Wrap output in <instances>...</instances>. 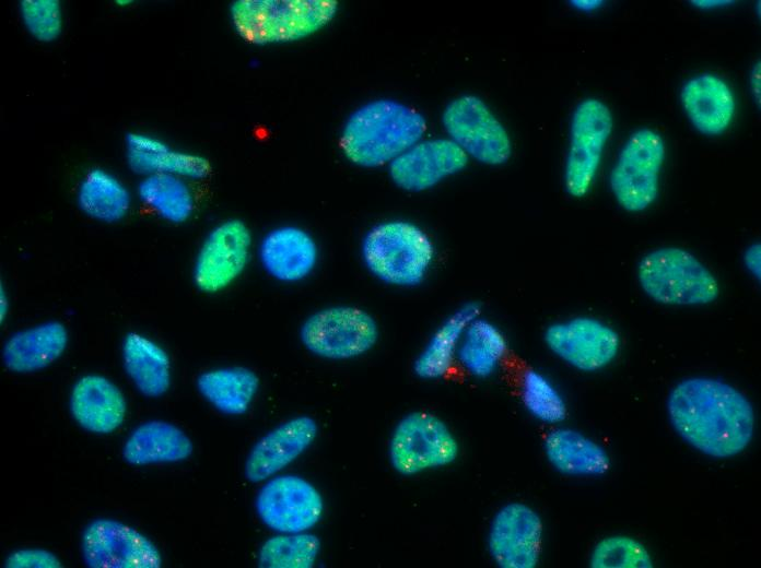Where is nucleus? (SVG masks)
I'll use <instances>...</instances> for the list:
<instances>
[{
  "instance_id": "nucleus-27",
  "label": "nucleus",
  "mask_w": 761,
  "mask_h": 568,
  "mask_svg": "<svg viewBox=\"0 0 761 568\" xmlns=\"http://www.w3.org/2000/svg\"><path fill=\"white\" fill-rule=\"evenodd\" d=\"M126 375L136 389L147 398H159L172 382L171 358L153 340L138 333H128L121 347Z\"/></svg>"
},
{
  "instance_id": "nucleus-32",
  "label": "nucleus",
  "mask_w": 761,
  "mask_h": 568,
  "mask_svg": "<svg viewBox=\"0 0 761 568\" xmlns=\"http://www.w3.org/2000/svg\"><path fill=\"white\" fill-rule=\"evenodd\" d=\"M520 400L526 411L537 421L555 425L564 421L566 402L545 374L537 369H527L520 379Z\"/></svg>"
},
{
  "instance_id": "nucleus-26",
  "label": "nucleus",
  "mask_w": 761,
  "mask_h": 568,
  "mask_svg": "<svg viewBox=\"0 0 761 568\" xmlns=\"http://www.w3.org/2000/svg\"><path fill=\"white\" fill-rule=\"evenodd\" d=\"M507 352L508 342L504 332L480 313L463 333L456 365L471 378L488 379L500 370Z\"/></svg>"
},
{
  "instance_id": "nucleus-6",
  "label": "nucleus",
  "mask_w": 761,
  "mask_h": 568,
  "mask_svg": "<svg viewBox=\"0 0 761 568\" xmlns=\"http://www.w3.org/2000/svg\"><path fill=\"white\" fill-rule=\"evenodd\" d=\"M459 452V441L449 425L428 411L405 415L395 426L388 443L390 464L403 476L449 466Z\"/></svg>"
},
{
  "instance_id": "nucleus-40",
  "label": "nucleus",
  "mask_w": 761,
  "mask_h": 568,
  "mask_svg": "<svg viewBox=\"0 0 761 568\" xmlns=\"http://www.w3.org/2000/svg\"><path fill=\"white\" fill-rule=\"evenodd\" d=\"M695 7L702 8V9H709V8H714V7H719L724 4L730 3V1H712V0H696V1H691Z\"/></svg>"
},
{
  "instance_id": "nucleus-2",
  "label": "nucleus",
  "mask_w": 761,
  "mask_h": 568,
  "mask_svg": "<svg viewBox=\"0 0 761 568\" xmlns=\"http://www.w3.org/2000/svg\"><path fill=\"white\" fill-rule=\"evenodd\" d=\"M426 130L423 116L393 99L372 100L353 111L343 126L340 146L355 166L389 165L419 142Z\"/></svg>"
},
{
  "instance_id": "nucleus-36",
  "label": "nucleus",
  "mask_w": 761,
  "mask_h": 568,
  "mask_svg": "<svg viewBox=\"0 0 761 568\" xmlns=\"http://www.w3.org/2000/svg\"><path fill=\"white\" fill-rule=\"evenodd\" d=\"M744 265L747 272L754 279H760L761 275V246L760 242H753L744 252Z\"/></svg>"
},
{
  "instance_id": "nucleus-22",
  "label": "nucleus",
  "mask_w": 761,
  "mask_h": 568,
  "mask_svg": "<svg viewBox=\"0 0 761 568\" xmlns=\"http://www.w3.org/2000/svg\"><path fill=\"white\" fill-rule=\"evenodd\" d=\"M67 345L66 327L59 321H45L12 333L2 346V362L16 374L39 371L57 360Z\"/></svg>"
},
{
  "instance_id": "nucleus-10",
  "label": "nucleus",
  "mask_w": 761,
  "mask_h": 568,
  "mask_svg": "<svg viewBox=\"0 0 761 568\" xmlns=\"http://www.w3.org/2000/svg\"><path fill=\"white\" fill-rule=\"evenodd\" d=\"M442 120L449 139L468 158L500 166L511 157L512 143L506 129L479 97L464 95L453 99L445 107Z\"/></svg>"
},
{
  "instance_id": "nucleus-18",
  "label": "nucleus",
  "mask_w": 761,
  "mask_h": 568,
  "mask_svg": "<svg viewBox=\"0 0 761 568\" xmlns=\"http://www.w3.org/2000/svg\"><path fill=\"white\" fill-rule=\"evenodd\" d=\"M317 431L315 419L301 415L267 433L247 455L244 468L247 481L259 483L276 475L313 443Z\"/></svg>"
},
{
  "instance_id": "nucleus-4",
  "label": "nucleus",
  "mask_w": 761,
  "mask_h": 568,
  "mask_svg": "<svg viewBox=\"0 0 761 568\" xmlns=\"http://www.w3.org/2000/svg\"><path fill=\"white\" fill-rule=\"evenodd\" d=\"M338 3L333 0H237L230 16L235 32L253 45L291 43L328 25Z\"/></svg>"
},
{
  "instance_id": "nucleus-30",
  "label": "nucleus",
  "mask_w": 761,
  "mask_h": 568,
  "mask_svg": "<svg viewBox=\"0 0 761 568\" xmlns=\"http://www.w3.org/2000/svg\"><path fill=\"white\" fill-rule=\"evenodd\" d=\"M137 192L145 208L171 224L187 222L195 211V196L188 180L175 175L144 176Z\"/></svg>"
},
{
  "instance_id": "nucleus-34",
  "label": "nucleus",
  "mask_w": 761,
  "mask_h": 568,
  "mask_svg": "<svg viewBox=\"0 0 761 568\" xmlns=\"http://www.w3.org/2000/svg\"><path fill=\"white\" fill-rule=\"evenodd\" d=\"M19 12L24 27L36 40L51 43L60 36L63 13L58 0H23Z\"/></svg>"
},
{
  "instance_id": "nucleus-23",
  "label": "nucleus",
  "mask_w": 761,
  "mask_h": 568,
  "mask_svg": "<svg viewBox=\"0 0 761 568\" xmlns=\"http://www.w3.org/2000/svg\"><path fill=\"white\" fill-rule=\"evenodd\" d=\"M543 451L551 466L567 476H598L610 468L604 447L573 428L551 429L543 439Z\"/></svg>"
},
{
  "instance_id": "nucleus-25",
  "label": "nucleus",
  "mask_w": 761,
  "mask_h": 568,
  "mask_svg": "<svg viewBox=\"0 0 761 568\" xmlns=\"http://www.w3.org/2000/svg\"><path fill=\"white\" fill-rule=\"evenodd\" d=\"M192 450L190 438L179 427L163 421H149L131 431L122 455L127 463L141 466L185 461Z\"/></svg>"
},
{
  "instance_id": "nucleus-12",
  "label": "nucleus",
  "mask_w": 761,
  "mask_h": 568,
  "mask_svg": "<svg viewBox=\"0 0 761 568\" xmlns=\"http://www.w3.org/2000/svg\"><path fill=\"white\" fill-rule=\"evenodd\" d=\"M543 340L554 356L584 372L607 367L618 356L621 345L620 336L611 326L590 316L551 323Z\"/></svg>"
},
{
  "instance_id": "nucleus-17",
  "label": "nucleus",
  "mask_w": 761,
  "mask_h": 568,
  "mask_svg": "<svg viewBox=\"0 0 761 568\" xmlns=\"http://www.w3.org/2000/svg\"><path fill=\"white\" fill-rule=\"evenodd\" d=\"M257 257L269 277L279 283L295 284L313 274L319 251L307 230L283 225L266 233L258 245Z\"/></svg>"
},
{
  "instance_id": "nucleus-38",
  "label": "nucleus",
  "mask_w": 761,
  "mask_h": 568,
  "mask_svg": "<svg viewBox=\"0 0 761 568\" xmlns=\"http://www.w3.org/2000/svg\"><path fill=\"white\" fill-rule=\"evenodd\" d=\"M571 3L579 10L589 11L600 7L602 2L599 0H574Z\"/></svg>"
},
{
  "instance_id": "nucleus-37",
  "label": "nucleus",
  "mask_w": 761,
  "mask_h": 568,
  "mask_svg": "<svg viewBox=\"0 0 761 568\" xmlns=\"http://www.w3.org/2000/svg\"><path fill=\"white\" fill-rule=\"evenodd\" d=\"M749 85H750L751 93H752V95H753V97H754V99H756V102H757V104H758V107L760 108V99H761V97H760V92H761V67H760V61H758V62L753 66L751 72H750Z\"/></svg>"
},
{
  "instance_id": "nucleus-41",
  "label": "nucleus",
  "mask_w": 761,
  "mask_h": 568,
  "mask_svg": "<svg viewBox=\"0 0 761 568\" xmlns=\"http://www.w3.org/2000/svg\"><path fill=\"white\" fill-rule=\"evenodd\" d=\"M116 3L118 7H128L132 3V1H130V0H117Z\"/></svg>"
},
{
  "instance_id": "nucleus-39",
  "label": "nucleus",
  "mask_w": 761,
  "mask_h": 568,
  "mask_svg": "<svg viewBox=\"0 0 761 568\" xmlns=\"http://www.w3.org/2000/svg\"><path fill=\"white\" fill-rule=\"evenodd\" d=\"M9 301L10 300H9L8 294L4 289V287L1 286V291H0V319H1V322H3L5 320L7 315L9 312V305H10Z\"/></svg>"
},
{
  "instance_id": "nucleus-24",
  "label": "nucleus",
  "mask_w": 761,
  "mask_h": 568,
  "mask_svg": "<svg viewBox=\"0 0 761 568\" xmlns=\"http://www.w3.org/2000/svg\"><path fill=\"white\" fill-rule=\"evenodd\" d=\"M481 313L477 303L461 304L432 332L413 362L414 374L423 380L445 377L456 365L463 333L468 323Z\"/></svg>"
},
{
  "instance_id": "nucleus-15",
  "label": "nucleus",
  "mask_w": 761,
  "mask_h": 568,
  "mask_svg": "<svg viewBox=\"0 0 761 568\" xmlns=\"http://www.w3.org/2000/svg\"><path fill=\"white\" fill-rule=\"evenodd\" d=\"M255 507L269 529L298 533L308 531L320 520L324 502L319 492L303 477L280 475L262 485Z\"/></svg>"
},
{
  "instance_id": "nucleus-16",
  "label": "nucleus",
  "mask_w": 761,
  "mask_h": 568,
  "mask_svg": "<svg viewBox=\"0 0 761 568\" xmlns=\"http://www.w3.org/2000/svg\"><path fill=\"white\" fill-rule=\"evenodd\" d=\"M468 159L450 139L420 140L395 158L388 171L398 188L422 192L460 173Z\"/></svg>"
},
{
  "instance_id": "nucleus-3",
  "label": "nucleus",
  "mask_w": 761,
  "mask_h": 568,
  "mask_svg": "<svg viewBox=\"0 0 761 568\" xmlns=\"http://www.w3.org/2000/svg\"><path fill=\"white\" fill-rule=\"evenodd\" d=\"M361 260L378 282L395 288H414L431 274L436 248L419 225L389 220L371 227L362 238Z\"/></svg>"
},
{
  "instance_id": "nucleus-9",
  "label": "nucleus",
  "mask_w": 761,
  "mask_h": 568,
  "mask_svg": "<svg viewBox=\"0 0 761 568\" xmlns=\"http://www.w3.org/2000/svg\"><path fill=\"white\" fill-rule=\"evenodd\" d=\"M612 126L609 107L597 98L584 99L574 109L563 174L571 197L583 198L589 192Z\"/></svg>"
},
{
  "instance_id": "nucleus-5",
  "label": "nucleus",
  "mask_w": 761,
  "mask_h": 568,
  "mask_svg": "<svg viewBox=\"0 0 761 568\" xmlns=\"http://www.w3.org/2000/svg\"><path fill=\"white\" fill-rule=\"evenodd\" d=\"M642 291L667 306H705L721 293L715 274L693 253L679 247L649 251L637 264Z\"/></svg>"
},
{
  "instance_id": "nucleus-14",
  "label": "nucleus",
  "mask_w": 761,
  "mask_h": 568,
  "mask_svg": "<svg viewBox=\"0 0 761 568\" xmlns=\"http://www.w3.org/2000/svg\"><path fill=\"white\" fill-rule=\"evenodd\" d=\"M543 523L530 506L511 501L493 514L487 534L491 559L501 568H535L540 559Z\"/></svg>"
},
{
  "instance_id": "nucleus-11",
  "label": "nucleus",
  "mask_w": 761,
  "mask_h": 568,
  "mask_svg": "<svg viewBox=\"0 0 761 568\" xmlns=\"http://www.w3.org/2000/svg\"><path fill=\"white\" fill-rule=\"evenodd\" d=\"M253 250V235L241 220L220 222L206 236L195 257L192 280L206 294H218L245 272Z\"/></svg>"
},
{
  "instance_id": "nucleus-19",
  "label": "nucleus",
  "mask_w": 761,
  "mask_h": 568,
  "mask_svg": "<svg viewBox=\"0 0 761 568\" xmlns=\"http://www.w3.org/2000/svg\"><path fill=\"white\" fill-rule=\"evenodd\" d=\"M69 407L74 421L94 434H110L125 421L127 401L122 391L108 378L90 374L73 384Z\"/></svg>"
},
{
  "instance_id": "nucleus-33",
  "label": "nucleus",
  "mask_w": 761,
  "mask_h": 568,
  "mask_svg": "<svg viewBox=\"0 0 761 568\" xmlns=\"http://www.w3.org/2000/svg\"><path fill=\"white\" fill-rule=\"evenodd\" d=\"M589 565L593 568H651L653 560L648 551L637 540L613 535L596 544Z\"/></svg>"
},
{
  "instance_id": "nucleus-35",
  "label": "nucleus",
  "mask_w": 761,
  "mask_h": 568,
  "mask_svg": "<svg viewBox=\"0 0 761 568\" xmlns=\"http://www.w3.org/2000/svg\"><path fill=\"white\" fill-rule=\"evenodd\" d=\"M7 568H60L59 558L43 548H21L11 553L4 560Z\"/></svg>"
},
{
  "instance_id": "nucleus-1",
  "label": "nucleus",
  "mask_w": 761,
  "mask_h": 568,
  "mask_svg": "<svg viewBox=\"0 0 761 568\" xmlns=\"http://www.w3.org/2000/svg\"><path fill=\"white\" fill-rule=\"evenodd\" d=\"M676 433L701 453L728 459L742 452L754 431V410L734 386L715 378L691 377L678 382L667 399Z\"/></svg>"
},
{
  "instance_id": "nucleus-13",
  "label": "nucleus",
  "mask_w": 761,
  "mask_h": 568,
  "mask_svg": "<svg viewBox=\"0 0 761 568\" xmlns=\"http://www.w3.org/2000/svg\"><path fill=\"white\" fill-rule=\"evenodd\" d=\"M84 564L90 568H160L154 543L134 528L114 519H95L81 537Z\"/></svg>"
},
{
  "instance_id": "nucleus-20",
  "label": "nucleus",
  "mask_w": 761,
  "mask_h": 568,
  "mask_svg": "<svg viewBox=\"0 0 761 568\" xmlns=\"http://www.w3.org/2000/svg\"><path fill=\"white\" fill-rule=\"evenodd\" d=\"M125 154L128 167L141 177L169 174L186 180H201L211 170L206 157L173 149L160 138L144 132L126 135Z\"/></svg>"
},
{
  "instance_id": "nucleus-7",
  "label": "nucleus",
  "mask_w": 761,
  "mask_h": 568,
  "mask_svg": "<svg viewBox=\"0 0 761 568\" xmlns=\"http://www.w3.org/2000/svg\"><path fill=\"white\" fill-rule=\"evenodd\" d=\"M375 318L352 305H335L308 316L300 330L304 347L330 360H348L370 352L378 341Z\"/></svg>"
},
{
  "instance_id": "nucleus-28",
  "label": "nucleus",
  "mask_w": 761,
  "mask_h": 568,
  "mask_svg": "<svg viewBox=\"0 0 761 568\" xmlns=\"http://www.w3.org/2000/svg\"><path fill=\"white\" fill-rule=\"evenodd\" d=\"M77 202L81 212L87 217L113 224L128 215L132 198L121 179L109 170L94 167L80 180Z\"/></svg>"
},
{
  "instance_id": "nucleus-29",
  "label": "nucleus",
  "mask_w": 761,
  "mask_h": 568,
  "mask_svg": "<svg viewBox=\"0 0 761 568\" xmlns=\"http://www.w3.org/2000/svg\"><path fill=\"white\" fill-rule=\"evenodd\" d=\"M196 386L201 397L225 415H242L259 389V378L247 367L214 368L200 374Z\"/></svg>"
},
{
  "instance_id": "nucleus-8",
  "label": "nucleus",
  "mask_w": 761,
  "mask_h": 568,
  "mask_svg": "<svg viewBox=\"0 0 761 568\" xmlns=\"http://www.w3.org/2000/svg\"><path fill=\"white\" fill-rule=\"evenodd\" d=\"M664 159L665 143L656 131L641 128L629 137L609 175L610 189L623 210L637 213L654 203Z\"/></svg>"
},
{
  "instance_id": "nucleus-21",
  "label": "nucleus",
  "mask_w": 761,
  "mask_h": 568,
  "mask_svg": "<svg viewBox=\"0 0 761 568\" xmlns=\"http://www.w3.org/2000/svg\"><path fill=\"white\" fill-rule=\"evenodd\" d=\"M682 107L693 127L705 135H719L730 126L735 97L730 86L712 73L687 81L680 92Z\"/></svg>"
},
{
  "instance_id": "nucleus-31",
  "label": "nucleus",
  "mask_w": 761,
  "mask_h": 568,
  "mask_svg": "<svg viewBox=\"0 0 761 568\" xmlns=\"http://www.w3.org/2000/svg\"><path fill=\"white\" fill-rule=\"evenodd\" d=\"M320 551L319 539L311 533H281L259 548L261 568H312Z\"/></svg>"
}]
</instances>
